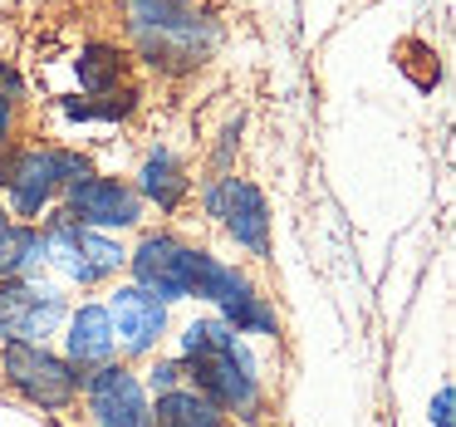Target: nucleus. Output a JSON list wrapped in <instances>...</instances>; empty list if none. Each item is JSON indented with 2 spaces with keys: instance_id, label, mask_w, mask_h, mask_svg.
Returning a JSON list of instances; mask_svg holds the SVG:
<instances>
[{
  "instance_id": "ddd939ff",
  "label": "nucleus",
  "mask_w": 456,
  "mask_h": 427,
  "mask_svg": "<svg viewBox=\"0 0 456 427\" xmlns=\"http://www.w3.org/2000/svg\"><path fill=\"white\" fill-rule=\"evenodd\" d=\"M138 192L142 201H158V211H177L182 201H187V192H191V177H187V168H182L172 152H148L142 158V172H138Z\"/></svg>"
},
{
  "instance_id": "f3484780",
  "label": "nucleus",
  "mask_w": 456,
  "mask_h": 427,
  "mask_svg": "<svg viewBox=\"0 0 456 427\" xmlns=\"http://www.w3.org/2000/svg\"><path fill=\"white\" fill-rule=\"evenodd\" d=\"M118 79H123V54L113 50V45H89V50L79 54V84L89 94L118 89Z\"/></svg>"
},
{
  "instance_id": "aec40b11",
  "label": "nucleus",
  "mask_w": 456,
  "mask_h": 427,
  "mask_svg": "<svg viewBox=\"0 0 456 427\" xmlns=\"http://www.w3.org/2000/svg\"><path fill=\"white\" fill-rule=\"evenodd\" d=\"M236 143H240V119H231L226 133H221V143H216V172L231 168V152H236Z\"/></svg>"
},
{
  "instance_id": "2eb2a0df",
  "label": "nucleus",
  "mask_w": 456,
  "mask_h": 427,
  "mask_svg": "<svg viewBox=\"0 0 456 427\" xmlns=\"http://www.w3.org/2000/svg\"><path fill=\"white\" fill-rule=\"evenodd\" d=\"M45 266V231L40 226H5L0 231V285L5 280H35Z\"/></svg>"
},
{
  "instance_id": "4be33fe9",
  "label": "nucleus",
  "mask_w": 456,
  "mask_h": 427,
  "mask_svg": "<svg viewBox=\"0 0 456 427\" xmlns=\"http://www.w3.org/2000/svg\"><path fill=\"white\" fill-rule=\"evenodd\" d=\"M11 128H15V99H5V94H0V143L11 138Z\"/></svg>"
},
{
  "instance_id": "6e6552de",
  "label": "nucleus",
  "mask_w": 456,
  "mask_h": 427,
  "mask_svg": "<svg viewBox=\"0 0 456 427\" xmlns=\"http://www.w3.org/2000/svg\"><path fill=\"white\" fill-rule=\"evenodd\" d=\"M84 398H89V413L99 427H152L148 393H142L138 374H128L118 358L84 374Z\"/></svg>"
},
{
  "instance_id": "1a4fd4ad",
  "label": "nucleus",
  "mask_w": 456,
  "mask_h": 427,
  "mask_svg": "<svg viewBox=\"0 0 456 427\" xmlns=\"http://www.w3.org/2000/svg\"><path fill=\"white\" fill-rule=\"evenodd\" d=\"M207 211L221 217V226L231 231L236 246H246L250 256L270 260V207H265V197H260V187L221 177L216 187H207Z\"/></svg>"
},
{
  "instance_id": "4468645a",
  "label": "nucleus",
  "mask_w": 456,
  "mask_h": 427,
  "mask_svg": "<svg viewBox=\"0 0 456 427\" xmlns=\"http://www.w3.org/2000/svg\"><path fill=\"white\" fill-rule=\"evenodd\" d=\"M152 427H226V413L207 393H197L191 383H177L167 393H158Z\"/></svg>"
},
{
  "instance_id": "0eeeda50",
  "label": "nucleus",
  "mask_w": 456,
  "mask_h": 427,
  "mask_svg": "<svg viewBox=\"0 0 456 427\" xmlns=\"http://www.w3.org/2000/svg\"><path fill=\"white\" fill-rule=\"evenodd\" d=\"M133 266V280L138 290L158 295L162 305L172 300H191V246L172 231H152V236L138 241V250L128 256Z\"/></svg>"
},
{
  "instance_id": "6ab92c4d",
  "label": "nucleus",
  "mask_w": 456,
  "mask_h": 427,
  "mask_svg": "<svg viewBox=\"0 0 456 427\" xmlns=\"http://www.w3.org/2000/svg\"><path fill=\"white\" fill-rule=\"evenodd\" d=\"M182 378H187V364H182V358H158L152 374H148V388L152 393H167V388L182 383Z\"/></svg>"
},
{
  "instance_id": "20e7f679",
  "label": "nucleus",
  "mask_w": 456,
  "mask_h": 427,
  "mask_svg": "<svg viewBox=\"0 0 456 427\" xmlns=\"http://www.w3.org/2000/svg\"><path fill=\"white\" fill-rule=\"evenodd\" d=\"M0 374L40 413H64L84 393V374L45 344H0Z\"/></svg>"
},
{
  "instance_id": "9d476101",
  "label": "nucleus",
  "mask_w": 456,
  "mask_h": 427,
  "mask_svg": "<svg viewBox=\"0 0 456 427\" xmlns=\"http://www.w3.org/2000/svg\"><path fill=\"white\" fill-rule=\"evenodd\" d=\"M64 211H69L79 226L109 231V226H138L142 217V197L118 177H84L74 187H64Z\"/></svg>"
},
{
  "instance_id": "dca6fc26",
  "label": "nucleus",
  "mask_w": 456,
  "mask_h": 427,
  "mask_svg": "<svg viewBox=\"0 0 456 427\" xmlns=\"http://www.w3.org/2000/svg\"><path fill=\"white\" fill-rule=\"evenodd\" d=\"M221 319H226L236 334H280L275 309L265 305V295H256V290H250V280H240V285L221 300Z\"/></svg>"
},
{
  "instance_id": "39448f33",
  "label": "nucleus",
  "mask_w": 456,
  "mask_h": 427,
  "mask_svg": "<svg viewBox=\"0 0 456 427\" xmlns=\"http://www.w3.org/2000/svg\"><path fill=\"white\" fill-rule=\"evenodd\" d=\"M45 260H54L79 285H103L109 275H118V266H128V250L113 246L103 231L79 226L69 211H54L45 221Z\"/></svg>"
},
{
  "instance_id": "7ed1b4c3",
  "label": "nucleus",
  "mask_w": 456,
  "mask_h": 427,
  "mask_svg": "<svg viewBox=\"0 0 456 427\" xmlns=\"http://www.w3.org/2000/svg\"><path fill=\"white\" fill-rule=\"evenodd\" d=\"M94 177V162L69 148H20L0 158V182L11 192L15 217H40L64 187Z\"/></svg>"
},
{
  "instance_id": "b1692460",
  "label": "nucleus",
  "mask_w": 456,
  "mask_h": 427,
  "mask_svg": "<svg viewBox=\"0 0 456 427\" xmlns=\"http://www.w3.org/2000/svg\"><path fill=\"white\" fill-rule=\"evenodd\" d=\"M5 226H11V211H5V207H0V231H5Z\"/></svg>"
},
{
  "instance_id": "423d86ee",
  "label": "nucleus",
  "mask_w": 456,
  "mask_h": 427,
  "mask_svg": "<svg viewBox=\"0 0 456 427\" xmlns=\"http://www.w3.org/2000/svg\"><path fill=\"white\" fill-rule=\"evenodd\" d=\"M69 319V300L40 280L0 285V344H45Z\"/></svg>"
},
{
  "instance_id": "f8f14e48",
  "label": "nucleus",
  "mask_w": 456,
  "mask_h": 427,
  "mask_svg": "<svg viewBox=\"0 0 456 427\" xmlns=\"http://www.w3.org/2000/svg\"><path fill=\"white\" fill-rule=\"evenodd\" d=\"M64 349H69L64 358H69L79 374L113 364V354H118V339H113L109 305H79V309H74V315H69V334H64Z\"/></svg>"
},
{
  "instance_id": "5701e85b",
  "label": "nucleus",
  "mask_w": 456,
  "mask_h": 427,
  "mask_svg": "<svg viewBox=\"0 0 456 427\" xmlns=\"http://www.w3.org/2000/svg\"><path fill=\"white\" fill-rule=\"evenodd\" d=\"M0 89H5V99L20 94V79H15V70H5V64H0Z\"/></svg>"
},
{
  "instance_id": "393cba45",
  "label": "nucleus",
  "mask_w": 456,
  "mask_h": 427,
  "mask_svg": "<svg viewBox=\"0 0 456 427\" xmlns=\"http://www.w3.org/2000/svg\"><path fill=\"white\" fill-rule=\"evenodd\" d=\"M50 427H60V423H50Z\"/></svg>"
},
{
  "instance_id": "9b49d317",
  "label": "nucleus",
  "mask_w": 456,
  "mask_h": 427,
  "mask_svg": "<svg viewBox=\"0 0 456 427\" xmlns=\"http://www.w3.org/2000/svg\"><path fill=\"white\" fill-rule=\"evenodd\" d=\"M109 319H113V339H118V349L128 358L152 354V349L162 344V334H167V305H162L158 295H148V290H138V285L113 290Z\"/></svg>"
},
{
  "instance_id": "412c9836",
  "label": "nucleus",
  "mask_w": 456,
  "mask_h": 427,
  "mask_svg": "<svg viewBox=\"0 0 456 427\" xmlns=\"http://www.w3.org/2000/svg\"><path fill=\"white\" fill-rule=\"evenodd\" d=\"M452 403H456L452 383H442V388H436V398H432V427H452Z\"/></svg>"
},
{
  "instance_id": "a211bd4d",
  "label": "nucleus",
  "mask_w": 456,
  "mask_h": 427,
  "mask_svg": "<svg viewBox=\"0 0 456 427\" xmlns=\"http://www.w3.org/2000/svg\"><path fill=\"white\" fill-rule=\"evenodd\" d=\"M64 113H69V119H103V123H113V119H128V113H133V94H118V99H103V103L64 99Z\"/></svg>"
},
{
  "instance_id": "f257e3e1",
  "label": "nucleus",
  "mask_w": 456,
  "mask_h": 427,
  "mask_svg": "<svg viewBox=\"0 0 456 427\" xmlns=\"http://www.w3.org/2000/svg\"><path fill=\"white\" fill-rule=\"evenodd\" d=\"M182 364L197 393H207L221 413L236 417H260L265 393H260L256 358L246 354V344L236 339V329L226 319H191L182 329Z\"/></svg>"
},
{
  "instance_id": "f03ea898",
  "label": "nucleus",
  "mask_w": 456,
  "mask_h": 427,
  "mask_svg": "<svg viewBox=\"0 0 456 427\" xmlns=\"http://www.w3.org/2000/svg\"><path fill=\"white\" fill-rule=\"evenodd\" d=\"M128 30L142 60L162 74H187L211 60L221 30L191 0H128Z\"/></svg>"
}]
</instances>
